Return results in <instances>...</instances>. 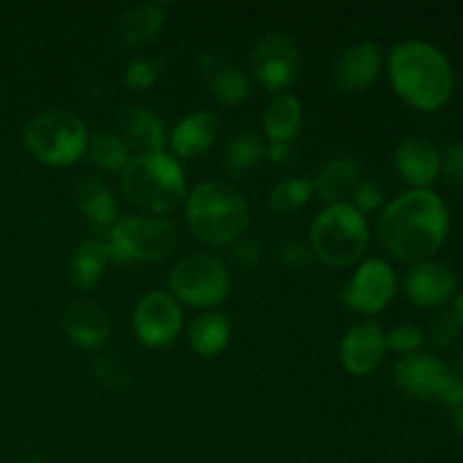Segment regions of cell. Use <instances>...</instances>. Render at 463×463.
Returning <instances> with one entry per match:
<instances>
[{
	"instance_id": "6da1fadb",
	"label": "cell",
	"mask_w": 463,
	"mask_h": 463,
	"mask_svg": "<svg viewBox=\"0 0 463 463\" xmlns=\"http://www.w3.org/2000/svg\"><path fill=\"white\" fill-rule=\"evenodd\" d=\"M450 229L446 203L432 190H410L393 199L378 220L383 247L401 262H428Z\"/></svg>"
},
{
	"instance_id": "7a4b0ae2",
	"label": "cell",
	"mask_w": 463,
	"mask_h": 463,
	"mask_svg": "<svg viewBox=\"0 0 463 463\" xmlns=\"http://www.w3.org/2000/svg\"><path fill=\"white\" fill-rule=\"evenodd\" d=\"M389 77L396 93L420 111H437L452 95V71L434 45L398 43L389 54Z\"/></svg>"
},
{
	"instance_id": "3957f363",
	"label": "cell",
	"mask_w": 463,
	"mask_h": 463,
	"mask_svg": "<svg viewBox=\"0 0 463 463\" xmlns=\"http://www.w3.org/2000/svg\"><path fill=\"white\" fill-rule=\"evenodd\" d=\"M185 217L199 240L213 247H229L247 231L249 206L231 185L203 181L190 193Z\"/></svg>"
},
{
	"instance_id": "277c9868",
	"label": "cell",
	"mask_w": 463,
	"mask_h": 463,
	"mask_svg": "<svg viewBox=\"0 0 463 463\" xmlns=\"http://www.w3.org/2000/svg\"><path fill=\"white\" fill-rule=\"evenodd\" d=\"M120 190L127 202L143 211L170 213L185 197L184 170L167 154L136 156L122 167Z\"/></svg>"
},
{
	"instance_id": "5b68a950",
	"label": "cell",
	"mask_w": 463,
	"mask_h": 463,
	"mask_svg": "<svg viewBox=\"0 0 463 463\" xmlns=\"http://www.w3.org/2000/svg\"><path fill=\"white\" fill-rule=\"evenodd\" d=\"M312 253L330 267H351L369 247V224L355 206L333 203L317 215L310 229Z\"/></svg>"
},
{
	"instance_id": "8992f818",
	"label": "cell",
	"mask_w": 463,
	"mask_h": 463,
	"mask_svg": "<svg viewBox=\"0 0 463 463\" xmlns=\"http://www.w3.org/2000/svg\"><path fill=\"white\" fill-rule=\"evenodd\" d=\"M23 140L32 156L52 167L75 163L89 145L84 122L75 113L59 111V109L32 118L23 131Z\"/></svg>"
},
{
	"instance_id": "52a82bcc",
	"label": "cell",
	"mask_w": 463,
	"mask_h": 463,
	"mask_svg": "<svg viewBox=\"0 0 463 463\" xmlns=\"http://www.w3.org/2000/svg\"><path fill=\"white\" fill-rule=\"evenodd\" d=\"M176 229L165 220L127 215L109 231V256L113 262H156L176 247Z\"/></svg>"
},
{
	"instance_id": "ba28073f",
	"label": "cell",
	"mask_w": 463,
	"mask_h": 463,
	"mask_svg": "<svg viewBox=\"0 0 463 463\" xmlns=\"http://www.w3.org/2000/svg\"><path fill=\"white\" fill-rule=\"evenodd\" d=\"M398 387L419 401H439L455 407L463 401V378L452 373L441 360L411 353L396 364Z\"/></svg>"
},
{
	"instance_id": "9c48e42d",
	"label": "cell",
	"mask_w": 463,
	"mask_h": 463,
	"mask_svg": "<svg viewBox=\"0 0 463 463\" xmlns=\"http://www.w3.org/2000/svg\"><path fill=\"white\" fill-rule=\"evenodd\" d=\"M170 289L194 307H215L229 297V271L213 256H188L170 271Z\"/></svg>"
},
{
	"instance_id": "30bf717a",
	"label": "cell",
	"mask_w": 463,
	"mask_h": 463,
	"mask_svg": "<svg viewBox=\"0 0 463 463\" xmlns=\"http://www.w3.org/2000/svg\"><path fill=\"white\" fill-rule=\"evenodd\" d=\"M298 66V48L288 34H267L265 39L258 41V45L251 52V71L256 80L271 93L289 89L297 81Z\"/></svg>"
},
{
	"instance_id": "8fae6325",
	"label": "cell",
	"mask_w": 463,
	"mask_h": 463,
	"mask_svg": "<svg viewBox=\"0 0 463 463\" xmlns=\"http://www.w3.org/2000/svg\"><path fill=\"white\" fill-rule=\"evenodd\" d=\"M396 294V276L384 260H366L342 289V301L364 315H378Z\"/></svg>"
},
{
	"instance_id": "7c38bea8",
	"label": "cell",
	"mask_w": 463,
	"mask_h": 463,
	"mask_svg": "<svg viewBox=\"0 0 463 463\" xmlns=\"http://www.w3.org/2000/svg\"><path fill=\"white\" fill-rule=\"evenodd\" d=\"M184 315L172 294L149 292L134 312V330L145 346H170L179 335Z\"/></svg>"
},
{
	"instance_id": "4fadbf2b",
	"label": "cell",
	"mask_w": 463,
	"mask_h": 463,
	"mask_svg": "<svg viewBox=\"0 0 463 463\" xmlns=\"http://www.w3.org/2000/svg\"><path fill=\"white\" fill-rule=\"evenodd\" d=\"M63 330L75 346L95 351L111 337V317L99 303L75 301L63 312Z\"/></svg>"
},
{
	"instance_id": "5bb4252c",
	"label": "cell",
	"mask_w": 463,
	"mask_h": 463,
	"mask_svg": "<svg viewBox=\"0 0 463 463\" xmlns=\"http://www.w3.org/2000/svg\"><path fill=\"white\" fill-rule=\"evenodd\" d=\"M383 63V52L375 43H360L348 48L333 68V84L342 93H357L375 81Z\"/></svg>"
},
{
	"instance_id": "9a60e30c",
	"label": "cell",
	"mask_w": 463,
	"mask_h": 463,
	"mask_svg": "<svg viewBox=\"0 0 463 463\" xmlns=\"http://www.w3.org/2000/svg\"><path fill=\"white\" fill-rule=\"evenodd\" d=\"M384 351H387V342H384V333L380 330V326L360 324L344 337L339 357L348 373L366 375L378 369Z\"/></svg>"
},
{
	"instance_id": "2e32d148",
	"label": "cell",
	"mask_w": 463,
	"mask_h": 463,
	"mask_svg": "<svg viewBox=\"0 0 463 463\" xmlns=\"http://www.w3.org/2000/svg\"><path fill=\"white\" fill-rule=\"evenodd\" d=\"M455 276L439 262H419L405 276V294L420 307L443 306L455 294Z\"/></svg>"
},
{
	"instance_id": "e0dca14e",
	"label": "cell",
	"mask_w": 463,
	"mask_h": 463,
	"mask_svg": "<svg viewBox=\"0 0 463 463\" xmlns=\"http://www.w3.org/2000/svg\"><path fill=\"white\" fill-rule=\"evenodd\" d=\"M118 125L129 152H138L140 156L163 154L165 127L156 113L145 107H125L118 113Z\"/></svg>"
},
{
	"instance_id": "ac0fdd59",
	"label": "cell",
	"mask_w": 463,
	"mask_h": 463,
	"mask_svg": "<svg viewBox=\"0 0 463 463\" xmlns=\"http://www.w3.org/2000/svg\"><path fill=\"white\" fill-rule=\"evenodd\" d=\"M396 167L407 184L416 190H428L441 172V154L430 140L407 138L396 149Z\"/></svg>"
},
{
	"instance_id": "d6986e66",
	"label": "cell",
	"mask_w": 463,
	"mask_h": 463,
	"mask_svg": "<svg viewBox=\"0 0 463 463\" xmlns=\"http://www.w3.org/2000/svg\"><path fill=\"white\" fill-rule=\"evenodd\" d=\"M199 72L208 90L224 104H242L251 93L247 75L215 52H203L199 57Z\"/></svg>"
},
{
	"instance_id": "ffe728a7",
	"label": "cell",
	"mask_w": 463,
	"mask_h": 463,
	"mask_svg": "<svg viewBox=\"0 0 463 463\" xmlns=\"http://www.w3.org/2000/svg\"><path fill=\"white\" fill-rule=\"evenodd\" d=\"M72 199H75L77 211L89 220V224L95 231H104L118 222L116 199L98 176L81 175L75 181V188H72Z\"/></svg>"
},
{
	"instance_id": "44dd1931",
	"label": "cell",
	"mask_w": 463,
	"mask_h": 463,
	"mask_svg": "<svg viewBox=\"0 0 463 463\" xmlns=\"http://www.w3.org/2000/svg\"><path fill=\"white\" fill-rule=\"evenodd\" d=\"M165 23V5L147 3L129 9L116 21L111 32V41L116 48H134L152 39Z\"/></svg>"
},
{
	"instance_id": "7402d4cb",
	"label": "cell",
	"mask_w": 463,
	"mask_h": 463,
	"mask_svg": "<svg viewBox=\"0 0 463 463\" xmlns=\"http://www.w3.org/2000/svg\"><path fill=\"white\" fill-rule=\"evenodd\" d=\"M217 127H220V122L213 113H190L172 131V149L184 158L199 156L213 145L217 136Z\"/></svg>"
},
{
	"instance_id": "603a6c76",
	"label": "cell",
	"mask_w": 463,
	"mask_h": 463,
	"mask_svg": "<svg viewBox=\"0 0 463 463\" xmlns=\"http://www.w3.org/2000/svg\"><path fill=\"white\" fill-rule=\"evenodd\" d=\"M357 181H360V165H357L355 158L335 156L321 167L315 188L321 194V199L333 206V203H344V199L353 194Z\"/></svg>"
},
{
	"instance_id": "cb8c5ba5",
	"label": "cell",
	"mask_w": 463,
	"mask_h": 463,
	"mask_svg": "<svg viewBox=\"0 0 463 463\" xmlns=\"http://www.w3.org/2000/svg\"><path fill=\"white\" fill-rule=\"evenodd\" d=\"M107 262H111L107 242L98 238L86 240V242H81L80 247H77V251L72 253L71 280L77 288H93V285H98V280L102 279Z\"/></svg>"
},
{
	"instance_id": "d4e9b609",
	"label": "cell",
	"mask_w": 463,
	"mask_h": 463,
	"mask_svg": "<svg viewBox=\"0 0 463 463\" xmlns=\"http://www.w3.org/2000/svg\"><path fill=\"white\" fill-rule=\"evenodd\" d=\"M301 102L294 95L280 93L276 95L274 102L267 107L265 116H262V127H265L267 136L271 143L279 140H292L298 134L301 127Z\"/></svg>"
},
{
	"instance_id": "484cf974",
	"label": "cell",
	"mask_w": 463,
	"mask_h": 463,
	"mask_svg": "<svg viewBox=\"0 0 463 463\" xmlns=\"http://www.w3.org/2000/svg\"><path fill=\"white\" fill-rule=\"evenodd\" d=\"M188 337L190 346L199 355H217L229 344L231 324L220 312H208V315H202L199 319L193 321Z\"/></svg>"
},
{
	"instance_id": "4316f807",
	"label": "cell",
	"mask_w": 463,
	"mask_h": 463,
	"mask_svg": "<svg viewBox=\"0 0 463 463\" xmlns=\"http://www.w3.org/2000/svg\"><path fill=\"white\" fill-rule=\"evenodd\" d=\"M262 154H265V143H262L260 134L247 129L235 134L229 140L224 152V167L231 176H242L249 170L260 163Z\"/></svg>"
},
{
	"instance_id": "83f0119b",
	"label": "cell",
	"mask_w": 463,
	"mask_h": 463,
	"mask_svg": "<svg viewBox=\"0 0 463 463\" xmlns=\"http://www.w3.org/2000/svg\"><path fill=\"white\" fill-rule=\"evenodd\" d=\"M86 154L99 170H122L129 163V147L125 145V140L109 131H98L90 136Z\"/></svg>"
},
{
	"instance_id": "f1b7e54d",
	"label": "cell",
	"mask_w": 463,
	"mask_h": 463,
	"mask_svg": "<svg viewBox=\"0 0 463 463\" xmlns=\"http://www.w3.org/2000/svg\"><path fill=\"white\" fill-rule=\"evenodd\" d=\"M312 190H315V184L310 179H285L271 190L269 194V206L271 211L279 213V215H292L298 208H303L310 199Z\"/></svg>"
},
{
	"instance_id": "f546056e",
	"label": "cell",
	"mask_w": 463,
	"mask_h": 463,
	"mask_svg": "<svg viewBox=\"0 0 463 463\" xmlns=\"http://www.w3.org/2000/svg\"><path fill=\"white\" fill-rule=\"evenodd\" d=\"M90 373L95 375V380H98L99 384H104V387L109 389H116V392L127 389L131 384L129 366L125 364V360H120V357L116 355H104L93 360Z\"/></svg>"
},
{
	"instance_id": "4dcf8cb0",
	"label": "cell",
	"mask_w": 463,
	"mask_h": 463,
	"mask_svg": "<svg viewBox=\"0 0 463 463\" xmlns=\"http://www.w3.org/2000/svg\"><path fill=\"white\" fill-rule=\"evenodd\" d=\"M165 59H136L125 68V84L134 90H145L158 80Z\"/></svg>"
},
{
	"instance_id": "1f68e13d",
	"label": "cell",
	"mask_w": 463,
	"mask_h": 463,
	"mask_svg": "<svg viewBox=\"0 0 463 463\" xmlns=\"http://www.w3.org/2000/svg\"><path fill=\"white\" fill-rule=\"evenodd\" d=\"M423 330H420L419 326L402 324L398 326V328H393L392 333L384 337V342H387V348H392V351L402 353V355H411V353H416L423 346Z\"/></svg>"
},
{
	"instance_id": "d6a6232c",
	"label": "cell",
	"mask_w": 463,
	"mask_h": 463,
	"mask_svg": "<svg viewBox=\"0 0 463 463\" xmlns=\"http://www.w3.org/2000/svg\"><path fill=\"white\" fill-rule=\"evenodd\" d=\"M459 326H457L452 312H439L432 321H430L428 342L432 348H446L455 342Z\"/></svg>"
},
{
	"instance_id": "836d02e7",
	"label": "cell",
	"mask_w": 463,
	"mask_h": 463,
	"mask_svg": "<svg viewBox=\"0 0 463 463\" xmlns=\"http://www.w3.org/2000/svg\"><path fill=\"white\" fill-rule=\"evenodd\" d=\"M353 202L360 213H371L383 206L384 188L375 179H362L353 190Z\"/></svg>"
},
{
	"instance_id": "e575fe53",
	"label": "cell",
	"mask_w": 463,
	"mask_h": 463,
	"mask_svg": "<svg viewBox=\"0 0 463 463\" xmlns=\"http://www.w3.org/2000/svg\"><path fill=\"white\" fill-rule=\"evenodd\" d=\"M450 184L463 185V145L450 143L441 156V172Z\"/></svg>"
},
{
	"instance_id": "d590c367",
	"label": "cell",
	"mask_w": 463,
	"mask_h": 463,
	"mask_svg": "<svg viewBox=\"0 0 463 463\" xmlns=\"http://www.w3.org/2000/svg\"><path fill=\"white\" fill-rule=\"evenodd\" d=\"M279 260L288 267H307L315 260V253L301 242H288L279 249Z\"/></svg>"
},
{
	"instance_id": "8d00e7d4",
	"label": "cell",
	"mask_w": 463,
	"mask_h": 463,
	"mask_svg": "<svg viewBox=\"0 0 463 463\" xmlns=\"http://www.w3.org/2000/svg\"><path fill=\"white\" fill-rule=\"evenodd\" d=\"M260 249H258L256 240H242L233 247V260L242 267H256Z\"/></svg>"
},
{
	"instance_id": "74e56055",
	"label": "cell",
	"mask_w": 463,
	"mask_h": 463,
	"mask_svg": "<svg viewBox=\"0 0 463 463\" xmlns=\"http://www.w3.org/2000/svg\"><path fill=\"white\" fill-rule=\"evenodd\" d=\"M269 158L276 165H289L294 161V145L292 140H279V143H269Z\"/></svg>"
},
{
	"instance_id": "f35d334b",
	"label": "cell",
	"mask_w": 463,
	"mask_h": 463,
	"mask_svg": "<svg viewBox=\"0 0 463 463\" xmlns=\"http://www.w3.org/2000/svg\"><path fill=\"white\" fill-rule=\"evenodd\" d=\"M450 410H452V423H455L457 432L463 437V401L457 402V405L450 407Z\"/></svg>"
},
{
	"instance_id": "ab89813d",
	"label": "cell",
	"mask_w": 463,
	"mask_h": 463,
	"mask_svg": "<svg viewBox=\"0 0 463 463\" xmlns=\"http://www.w3.org/2000/svg\"><path fill=\"white\" fill-rule=\"evenodd\" d=\"M452 317H455L457 326H459V328H463V294H459V297H457L455 307H452Z\"/></svg>"
},
{
	"instance_id": "60d3db41",
	"label": "cell",
	"mask_w": 463,
	"mask_h": 463,
	"mask_svg": "<svg viewBox=\"0 0 463 463\" xmlns=\"http://www.w3.org/2000/svg\"><path fill=\"white\" fill-rule=\"evenodd\" d=\"M459 373H461V378H463V348H461V353H459Z\"/></svg>"
},
{
	"instance_id": "b9f144b4",
	"label": "cell",
	"mask_w": 463,
	"mask_h": 463,
	"mask_svg": "<svg viewBox=\"0 0 463 463\" xmlns=\"http://www.w3.org/2000/svg\"><path fill=\"white\" fill-rule=\"evenodd\" d=\"M21 463H43V461H21Z\"/></svg>"
}]
</instances>
